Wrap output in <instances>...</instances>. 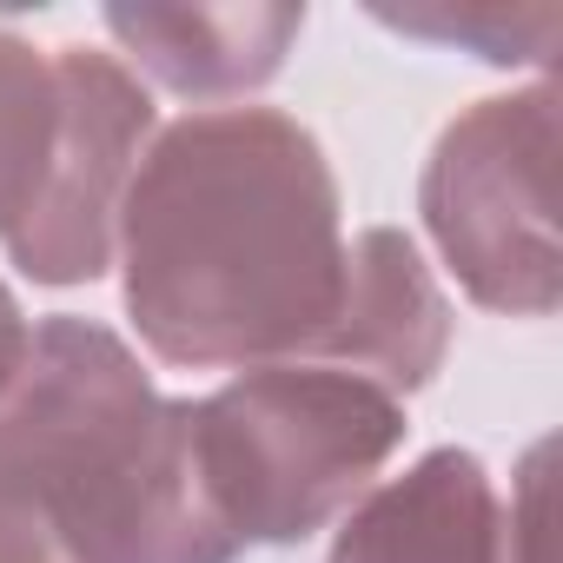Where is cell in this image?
Masks as SVG:
<instances>
[{
	"label": "cell",
	"mask_w": 563,
	"mask_h": 563,
	"mask_svg": "<svg viewBox=\"0 0 563 563\" xmlns=\"http://www.w3.org/2000/svg\"><path fill=\"white\" fill-rule=\"evenodd\" d=\"M113 239L126 319L179 372L299 358L345 292L339 173L319 133L278 107L173 120Z\"/></svg>",
	"instance_id": "6da1fadb"
},
{
	"label": "cell",
	"mask_w": 563,
	"mask_h": 563,
	"mask_svg": "<svg viewBox=\"0 0 563 563\" xmlns=\"http://www.w3.org/2000/svg\"><path fill=\"white\" fill-rule=\"evenodd\" d=\"M192 464V398H159L133 345L54 312L0 385V563H232Z\"/></svg>",
	"instance_id": "7a4b0ae2"
},
{
	"label": "cell",
	"mask_w": 563,
	"mask_h": 563,
	"mask_svg": "<svg viewBox=\"0 0 563 563\" xmlns=\"http://www.w3.org/2000/svg\"><path fill=\"white\" fill-rule=\"evenodd\" d=\"M405 398L332 365H258L192 405V464L239 543H306L405 444Z\"/></svg>",
	"instance_id": "3957f363"
},
{
	"label": "cell",
	"mask_w": 563,
	"mask_h": 563,
	"mask_svg": "<svg viewBox=\"0 0 563 563\" xmlns=\"http://www.w3.org/2000/svg\"><path fill=\"white\" fill-rule=\"evenodd\" d=\"M556 87L464 107L418 179V212L471 306L550 319L563 306L556 258Z\"/></svg>",
	"instance_id": "277c9868"
},
{
	"label": "cell",
	"mask_w": 563,
	"mask_h": 563,
	"mask_svg": "<svg viewBox=\"0 0 563 563\" xmlns=\"http://www.w3.org/2000/svg\"><path fill=\"white\" fill-rule=\"evenodd\" d=\"M54 87H60L54 166L41 179L34 212L8 232V258L34 286H93L113 258L120 206L140 173V146L153 133V100L100 47H60Z\"/></svg>",
	"instance_id": "5b68a950"
},
{
	"label": "cell",
	"mask_w": 563,
	"mask_h": 563,
	"mask_svg": "<svg viewBox=\"0 0 563 563\" xmlns=\"http://www.w3.org/2000/svg\"><path fill=\"white\" fill-rule=\"evenodd\" d=\"M332 563H543V517L510 510L484 457L444 444L345 517Z\"/></svg>",
	"instance_id": "8992f818"
},
{
	"label": "cell",
	"mask_w": 563,
	"mask_h": 563,
	"mask_svg": "<svg viewBox=\"0 0 563 563\" xmlns=\"http://www.w3.org/2000/svg\"><path fill=\"white\" fill-rule=\"evenodd\" d=\"M444 352H451V306L424 252L398 225H365L345 245V292L312 358L372 378L391 398H411L444 372Z\"/></svg>",
	"instance_id": "52a82bcc"
},
{
	"label": "cell",
	"mask_w": 563,
	"mask_h": 563,
	"mask_svg": "<svg viewBox=\"0 0 563 563\" xmlns=\"http://www.w3.org/2000/svg\"><path fill=\"white\" fill-rule=\"evenodd\" d=\"M107 34L179 100L252 93L286 67L306 34V8L252 0V8H107Z\"/></svg>",
	"instance_id": "ba28073f"
},
{
	"label": "cell",
	"mask_w": 563,
	"mask_h": 563,
	"mask_svg": "<svg viewBox=\"0 0 563 563\" xmlns=\"http://www.w3.org/2000/svg\"><path fill=\"white\" fill-rule=\"evenodd\" d=\"M54 140H60L54 60L34 41L0 27V239L34 212L41 179L54 166Z\"/></svg>",
	"instance_id": "9c48e42d"
},
{
	"label": "cell",
	"mask_w": 563,
	"mask_h": 563,
	"mask_svg": "<svg viewBox=\"0 0 563 563\" xmlns=\"http://www.w3.org/2000/svg\"><path fill=\"white\" fill-rule=\"evenodd\" d=\"M405 34H431V41H464L477 47V60L490 67H537L550 60V41H556V14H530V21H504V14H457V21H438V14H378Z\"/></svg>",
	"instance_id": "30bf717a"
},
{
	"label": "cell",
	"mask_w": 563,
	"mask_h": 563,
	"mask_svg": "<svg viewBox=\"0 0 563 563\" xmlns=\"http://www.w3.org/2000/svg\"><path fill=\"white\" fill-rule=\"evenodd\" d=\"M27 312H21V299L8 292V286H0V385H8L14 378V365H21V352H27Z\"/></svg>",
	"instance_id": "8fae6325"
}]
</instances>
